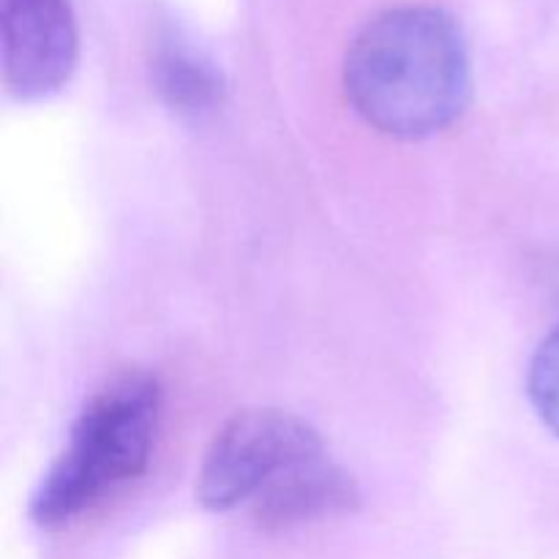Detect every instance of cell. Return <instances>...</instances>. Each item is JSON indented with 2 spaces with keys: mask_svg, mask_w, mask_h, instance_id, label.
I'll use <instances>...</instances> for the list:
<instances>
[{
  "mask_svg": "<svg viewBox=\"0 0 559 559\" xmlns=\"http://www.w3.org/2000/svg\"><path fill=\"white\" fill-rule=\"evenodd\" d=\"M344 91L355 112L382 134L420 140L448 129L473 91L462 31L431 5L382 11L349 47Z\"/></svg>",
  "mask_w": 559,
  "mask_h": 559,
  "instance_id": "cell-1",
  "label": "cell"
},
{
  "mask_svg": "<svg viewBox=\"0 0 559 559\" xmlns=\"http://www.w3.org/2000/svg\"><path fill=\"white\" fill-rule=\"evenodd\" d=\"M158 413L162 391L145 371H123L93 393L33 495V522L66 527L140 478L151 462Z\"/></svg>",
  "mask_w": 559,
  "mask_h": 559,
  "instance_id": "cell-2",
  "label": "cell"
},
{
  "mask_svg": "<svg viewBox=\"0 0 559 559\" xmlns=\"http://www.w3.org/2000/svg\"><path fill=\"white\" fill-rule=\"evenodd\" d=\"M320 451V435L306 420L282 409H246L213 437L197 475V500L207 511H233Z\"/></svg>",
  "mask_w": 559,
  "mask_h": 559,
  "instance_id": "cell-3",
  "label": "cell"
},
{
  "mask_svg": "<svg viewBox=\"0 0 559 559\" xmlns=\"http://www.w3.org/2000/svg\"><path fill=\"white\" fill-rule=\"evenodd\" d=\"M76 66L69 0H3V80L20 102L52 96Z\"/></svg>",
  "mask_w": 559,
  "mask_h": 559,
  "instance_id": "cell-4",
  "label": "cell"
},
{
  "mask_svg": "<svg viewBox=\"0 0 559 559\" xmlns=\"http://www.w3.org/2000/svg\"><path fill=\"white\" fill-rule=\"evenodd\" d=\"M355 500L353 478L320 451L278 475L251 506L267 527H293L347 511Z\"/></svg>",
  "mask_w": 559,
  "mask_h": 559,
  "instance_id": "cell-5",
  "label": "cell"
},
{
  "mask_svg": "<svg viewBox=\"0 0 559 559\" xmlns=\"http://www.w3.org/2000/svg\"><path fill=\"white\" fill-rule=\"evenodd\" d=\"M156 82L169 107L189 118H202L222 102L224 85L218 71L183 49H164L158 55Z\"/></svg>",
  "mask_w": 559,
  "mask_h": 559,
  "instance_id": "cell-6",
  "label": "cell"
},
{
  "mask_svg": "<svg viewBox=\"0 0 559 559\" xmlns=\"http://www.w3.org/2000/svg\"><path fill=\"white\" fill-rule=\"evenodd\" d=\"M527 388L540 420L559 437V328L535 349L530 360Z\"/></svg>",
  "mask_w": 559,
  "mask_h": 559,
  "instance_id": "cell-7",
  "label": "cell"
}]
</instances>
